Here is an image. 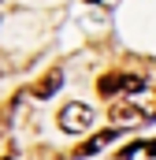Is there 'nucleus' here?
I'll use <instances>...</instances> for the list:
<instances>
[{
	"label": "nucleus",
	"mask_w": 156,
	"mask_h": 160,
	"mask_svg": "<svg viewBox=\"0 0 156 160\" xmlns=\"http://www.w3.org/2000/svg\"><path fill=\"white\" fill-rule=\"evenodd\" d=\"M156 119V89H141L126 101L112 104V127H126V123H149Z\"/></svg>",
	"instance_id": "nucleus-1"
},
{
	"label": "nucleus",
	"mask_w": 156,
	"mask_h": 160,
	"mask_svg": "<svg viewBox=\"0 0 156 160\" xmlns=\"http://www.w3.org/2000/svg\"><path fill=\"white\" fill-rule=\"evenodd\" d=\"M97 119V112H93V104H85V101H71V104H63L60 108V127L67 130V134H85L89 127Z\"/></svg>",
	"instance_id": "nucleus-2"
},
{
	"label": "nucleus",
	"mask_w": 156,
	"mask_h": 160,
	"mask_svg": "<svg viewBox=\"0 0 156 160\" xmlns=\"http://www.w3.org/2000/svg\"><path fill=\"white\" fill-rule=\"evenodd\" d=\"M97 89H100V97H119V93H141L145 89V78L141 75H104V78H97Z\"/></svg>",
	"instance_id": "nucleus-3"
},
{
	"label": "nucleus",
	"mask_w": 156,
	"mask_h": 160,
	"mask_svg": "<svg viewBox=\"0 0 156 160\" xmlns=\"http://www.w3.org/2000/svg\"><path fill=\"white\" fill-rule=\"evenodd\" d=\"M115 138H119V127H108L104 134H97V138H89V142H85V145L78 149L75 157H89V153H100V149H104V145H112Z\"/></svg>",
	"instance_id": "nucleus-4"
},
{
	"label": "nucleus",
	"mask_w": 156,
	"mask_h": 160,
	"mask_svg": "<svg viewBox=\"0 0 156 160\" xmlns=\"http://www.w3.org/2000/svg\"><path fill=\"white\" fill-rule=\"evenodd\" d=\"M60 86H63V75H60V71H52L48 78H41L37 86H34V97H52Z\"/></svg>",
	"instance_id": "nucleus-5"
},
{
	"label": "nucleus",
	"mask_w": 156,
	"mask_h": 160,
	"mask_svg": "<svg viewBox=\"0 0 156 160\" xmlns=\"http://www.w3.org/2000/svg\"><path fill=\"white\" fill-rule=\"evenodd\" d=\"M141 153V142H134V145H126L123 153H119V160H130V157H138Z\"/></svg>",
	"instance_id": "nucleus-6"
},
{
	"label": "nucleus",
	"mask_w": 156,
	"mask_h": 160,
	"mask_svg": "<svg viewBox=\"0 0 156 160\" xmlns=\"http://www.w3.org/2000/svg\"><path fill=\"white\" fill-rule=\"evenodd\" d=\"M149 157H156V142H153V145H149Z\"/></svg>",
	"instance_id": "nucleus-7"
}]
</instances>
